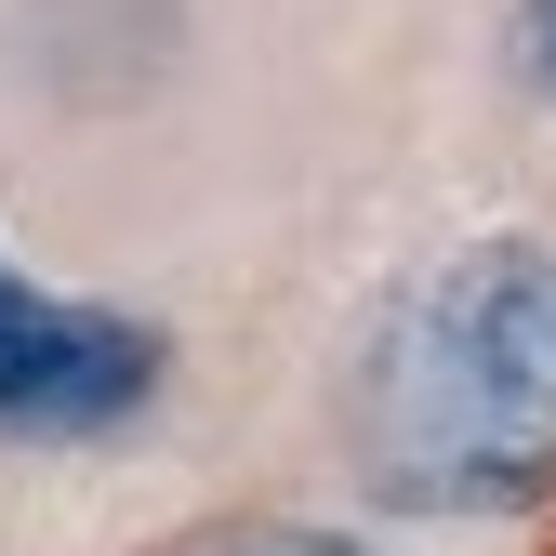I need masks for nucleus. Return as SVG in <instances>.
<instances>
[{"instance_id":"nucleus-1","label":"nucleus","mask_w":556,"mask_h":556,"mask_svg":"<svg viewBox=\"0 0 556 556\" xmlns=\"http://www.w3.org/2000/svg\"><path fill=\"white\" fill-rule=\"evenodd\" d=\"M344 464L384 517H530L556 491V239H464L397 278L344 371Z\"/></svg>"},{"instance_id":"nucleus-2","label":"nucleus","mask_w":556,"mask_h":556,"mask_svg":"<svg viewBox=\"0 0 556 556\" xmlns=\"http://www.w3.org/2000/svg\"><path fill=\"white\" fill-rule=\"evenodd\" d=\"M160 384H173V344L147 318L0 265V425L14 438H119Z\"/></svg>"},{"instance_id":"nucleus-3","label":"nucleus","mask_w":556,"mask_h":556,"mask_svg":"<svg viewBox=\"0 0 556 556\" xmlns=\"http://www.w3.org/2000/svg\"><path fill=\"white\" fill-rule=\"evenodd\" d=\"M517 66H530V93L556 106V0H517Z\"/></svg>"},{"instance_id":"nucleus-4","label":"nucleus","mask_w":556,"mask_h":556,"mask_svg":"<svg viewBox=\"0 0 556 556\" xmlns=\"http://www.w3.org/2000/svg\"><path fill=\"white\" fill-rule=\"evenodd\" d=\"M226 556H371L358 530H252V543H226Z\"/></svg>"}]
</instances>
